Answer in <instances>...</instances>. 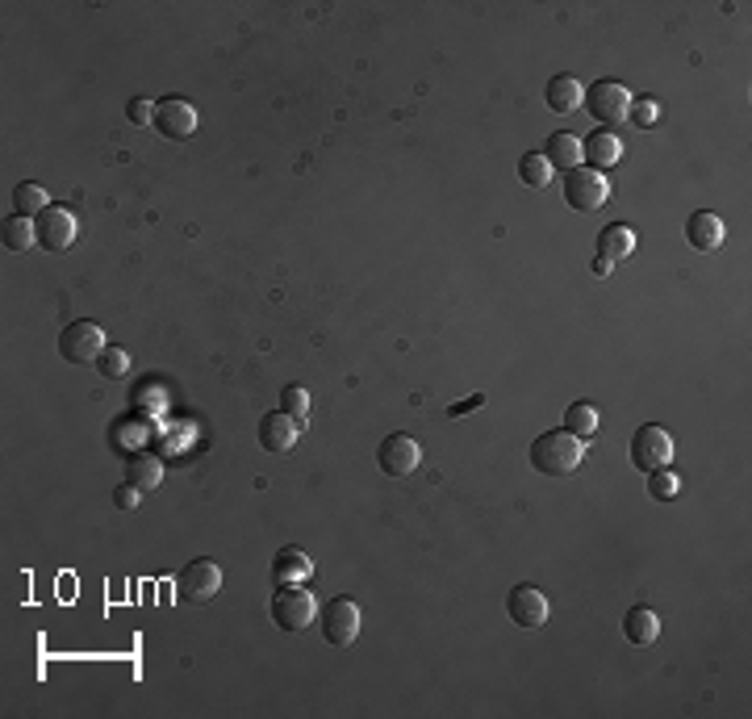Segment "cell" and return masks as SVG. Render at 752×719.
<instances>
[{
  "instance_id": "obj_1",
  "label": "cell",
  "mask_w": 752,
  "mask_h": 719,
  "mask_svg": "<svg viewBox=\"0 0 752 719\" xmlns=\"http://www.w3.org/2000/svg\"><path fill=\"white\" fill-rule=\"evenodd\" d=\"M581 460H585V439H577L569 431H548V435H539L531 444V465L539 473H548V477L577 473Z\"/></svg>"
},
{
  "instance_id": "obj_2",
  "label": "cell",
  "mask_w": 752,
  "mask_h": 719,
  "mask_svg": "<svg viewBox=\"0 0 752 719\" xmlns=\"http://www.w3.org/2000/svg\"><path fill=\"white\" fill-rule=\"evenodd\" d=\"M585 109L598 126H619L631 118V88L619 80H598L594 88H585Z\"/></svg>"
},
{
  "instance_id": "obj_3",
  "label": "cell",
  "mask_w": 752,
  "mask_h": 719,
  "mask_svg": "<svg viewBox=\"0 0 752 719\" xmlns=\"http://www.w3.org/2000/svg\"><path fill=\"white\" fill-rule=\"evenodd\" d=\"M610 197V180L606 172H594V168H573V172H564V201L573 205L577 214H594L602 210Z\"/></svg>"
},
{
  "instance_id": "obj_4",
  "label": "cell",
  "mask_w": 752,
  "mask_h": 719,
  "mask_svg": "<svg viewBox=\"0 0 752 719\" xmlns=\"http://www.w3.org/2000/svg\"><path fill=\"white\" fill-rule=\"evenodd\" d=\"M314 615H318V598L305 586H285L272 598V619H276V628H285V632H305L314 623Z\"/></svg>"
},
{
  "instance_id": "obj_5",
  "label": "cell",
  "mask_w": 752,
  "mask_h": 719,
  "mask_svg": "<svg viewBox=\"0 0 752 719\" xmlns=\"http://www.w3.org/2000/svg\"><path fill=\"white\" fill-rule=\"evenodd\" d=\"M105 347H109L105 331L97 327V322H88V318L72 322V327H63V335H59V356L67 364H97Z\"/></svg>"
},
{
  "instance_id": "obj_6",
  "label": "cell",
  "mask_w": 752,
  "mask_h": 719,
  "mask_svg": "<svg viewBox=\"0 0 752 719\" xmlns=\"http://www.w3.org/2000/svg\"><path fill=\"white\" fill-rule=\"evenodd\" d=\"M673 460V435L665 427H640L636 435H631V465H636L640 473H652V469H665Z\"/></svg>"
},
{
  "instance_id": "obj_7",
  "label": "cell",
  "mask_w": 752,
  "mask_h": 719,
  "mask_svg": "<svg viewBox=\"0 0 752 719\" xmlns=\"http://www.w3.org/2000/svg\"><path fill=\"white\" fill-rule=\"evenodd\" d=\"M506 615L514 628H527V632H539L552 615V602L539 586H514L510 598H506Z\"/></svg>"
},
{
  "instance_id": "obj_8",
  "label": "cell",
  "mask_w": 752,
  "mask_h": 719,
  "mask_svg": "<svg viewBox=\"0 0 752 719\" xmlns=\"http://www.w3.org/2000/svg\"><path fill=\"white\" fill-rule=\"evenodd\" d=\"M418 465H422V448H418V439H410L406 431L385 435L381 448H376V469H381L385 477H410Z\"/></svg>"
},
{
  "instance_id": "obj_9",
  "label": "cell",
  "mask_w": 752,
  "mask_h": 719,
  "mask_svg": "<svg viewBox=\"0 0 752 719\" xmlns=\"http://www.w3.org/2000/svg\"><path fill=\"white\" fill-rule=\"evenodd\" d=\"M176 590H180L184 602H193V607H205V602L222 590V569L209 561V556H201V561H188V565L180 569Z\"/></svg>"
},
{
  "instance_id": "obj_10",
  "label": "cell",
  "mask_w": 752,
  "mask_h": 719,
  "mask_svg": "<svg viewBox=\"0 0 752 719\" xmlns=\"http://www.w3.org/2000/svg\"><path fill=\"white\" fill-rule=\"evenodd\" d=\"M34 226H38V243L46 251H67V247L76 243V235H80L76 214L63 210V205H46V210L34 218Z\"/></svg>"
},
{
  "instance_id": "obj_11",
  "label": "cell",
  "mask_w": 752,
  "mask_h": 719,
  "mask_svg": "<svg viewBox=\"0 0 752 719\" xmlns=\"http://www.w3.org/2000/svg\"><path fill=\"white\" fill-rule=\"evenodd\" d=\"M322 632H326V640L339 644V648L356 644V636H360V607L351 598L326 602V607H322Z\"/></svg>"
},
{
  "instance_id": "obj_12",
  "label": "cell",
  "mask_w": 752,
  "mask_h": 719,
  "mask_svg": "<svg viewBox=\"0 0 752 719\" xmlns=\"http://www.w3.org/2000/svg\"><path fill=\"white\" fill-rule=\"evenodd\" d=\"M155 130L163 138H193L197 134V109L180 101V97H168L155 105Z\"/></svg>"
},
{
  "instance_id": "obj_13",
  "label": "cell",
  "mask_w": 752,
  "mask_h": 719,
  "mask_svg": "<svg viewBox=\"0 0 752 719\" xmlns=\"http://www.w3.org/2000/svg\"><path fill=\"white\" fill-rule=\"evenodd\" d=\"M297 435H301V423L289 419L285 410H272V414H264V423H260V448L280 456V452H289L297 444Z\"/></svg>"
},
{
  "instance_id": "obj_14",
  "label": "cell",
  "mask_w": 752,
  "mask_h": 719,
  "mask_svg": "<svg viewBox=\"0 0 752 719\" xmlns=\"http://www.w3.org/2000/svg\"><path fill=\"white\" fill-rule=\"evenodd\" d=\"M623 159V143L610 130H594L590 138L581 143V164L585 168H594V172H606V168H615Z\"/></svg>"
},
{
  "instance_id": "obj_15",
  "label": "cell",
  "mask_w": 752,
  "mask_h": 719,
  "mask_svg": "<svg viewBox=\"0 0 752 719\" xmlns=\"http://www.w3.org/2000/svg\"><path fill=\"white\" fill-rule=\"evenodd\" d=\"M723 218L719 214H711V210H698V214H690V222H686V239H690V247L694 251H715V247H723Z\"/></svg>"
},
{
  "instance_id": "obj_16",
  "label": "cell",
  "mask_w": 752,
  "mask_h": 719,
  "mask_svg": "<svg viewBox=\"0 0 752 719\" xmlns=\"http://www.w3.org/2000/svg\"><path fill=\"white\" fill-rule=\"evenodd\" d=\"M126 481L134 485L138 494H155L159 481H163V460L151 456V452H138L126 460Z\"/></svg>"
},
{
  "instance_id": "obj_17",
  "label": "cell",
  "mask_w": 752,
  "mask_h": 719,
  "mask_svg": "<svg viewBox=\"0 0 752 719\" xmlns=\"http://www.w3.org/2000/svg\"><path fill=\"white\" fill-rule=\"evenodd\" d=\"M544 97H548V109H552V113H577V109L585 105V88H581L577 76H552Z\"/></svg>"
},
{
  "instance_id": "obj_18",
  "label": "cell",
  "mask_w": 752,
  "mask_h": 719,
  "mask_svg": "<svg viewBox=\"0 0 752 719\" xmlns=\"http://www.w3.org/2000/svg\"><path fill=\"white\" fill-rule=\"evenodd\" d=\"M623 636L640 648L656 644V636H661V615H656L652 607H631L627 619H623Z\"/></svg>"
},
{
  "instance_id": "obj_19",
  "label": "cell",
  "mask_w": 752,
  "mask_h": 719,
  "mask_svg": "<svg viewBox=\"0 0 752 719\" xmlns=\"http://www.w3.org/2000/svg\"><path fill=\"white\" fill-rule=\"evenodd\" d=\"M631 251H636V230H631V226L615 222V226H602V230H598V255H606L610 264L627 260Z\"/></svg>"
},
{
  "instance_id": "obj_20",
  "label": "cell",
  "mask_w": 752,
  "mask_h": 719,
  "mask_svg": "<svg viewBox=\"0 0 752 719\" xmlns=\"http://www.w3.org/2000/svg\"><path fill=\"white\" fill-rule=\"evenodd\" d=\"M544 159L552 164V172H556V168H560V172L581 168V143H577V134L556 130V134L548 138V147H544Z\"/></svg>"
},
{
  "instance_id": "obj_21",
  "label": "cell",
  "mask_w": 752,
  "mask_h": 719,
  "mask_svg": "<svg viewBox=\"0 0 752 719\" xmlns=\"http://www.w3.org/2000/svg\"><path fill=\"white\" fill-rule=\"evenodd\" d=\"M310 573H314V561H310V552H301V548H285L272 565V577L280 586H293L297 577H310Z\"/></svg>"
},
{
  "instance_id": "obj_22",
  "label": "cell",
  "mask_w": 752,
  "mask_h": 719,
  "mask_svg": "<svg viewBox=\"0 0 752 719\" xmlns=\"http://www.w3.org/2000/svg\"><path fill=\"white\" fill-rule=\"evenodd\" d=\"M519 180L527 184V189H548V184H552V164L544 159V151H527L519 159Z\"/></svg>"
},
{
  "instance_id": "obj_23",
  "label": "cell",
  "mask_w": 752,
  "mask_h": 719,
  "mask_svg": "<svg viewBox=\"0 0 752 719\" xmlns=\"http://www.w3.org/2000/svg\"><path fill=\"white\" fill-rule=\"evenodd\" d=\"M564 431L577 435V439H590L598 431V410L590 402H573L569 410H564Z\"/></svg>"
},
{
  "instance_id": "obj_24",
  "label": "cell",
  "mask_w": 752,
  "mask_h": 719,
  "mask_svg": "<svg viewBox=\"0 0 752 719\" xmlns=\"http://www.w3.org/2000/svg\"><path fill=\"white\" fill-rule=\"evenodd\" d=\"M13 205H17V214H21V218H38L51 201H46V189H42V184L26 180V184H17V189H13Z\"/></svg>"
},
{
  "instance_id": "obj_25",
  "label": "cell",
  "mask_w": 752,
  "mask_h": 719,
  "mask_svg": "<svg viewBox=\"0 0 752 719\" xmlns=\"http://www.w3.org/2000/svg\"><path fill=\"white\" fill-rule=\"evenodd\" d=\"M34 243H38V226H34L30 218H21V214H13V218L5 222V247L21 255V251H30Z\"/></svg>"
},
{
  "instance_id": "obj_26",
  "label": "cell",
  "mask_w": 752,
  "mask_h": 719,
  "mask_svg": "<svg viewBox=\"0 0 752 719\" xmlns=\"http://www.w3.org/2000/svg\"><path fill=\"white\" fill-rule=\"evenodd\" d=\"M648 494L656 498V502H673L677 494H681V477L665 465V469H652L648 473Z\"/></svg>"
},
{
  "instance_id": "obj_27",
  "label": "cell",
  "mask_w": 752,
  "mask_h": 719,
  "mask_svg": "<svg viewBox=\"0 0 752 719\" xmlns=\"http://www.w3.org/2000/svg\"><path fill=\"white\" fill-rule=\"evenodd\" d=\"M280 410H285L289 419L305 423V419H310V389H305V385H289L285 393H280Z\"/></svg>"
},
{
  "instance_id": "obj_28",
  "label": "cell",
  "mask_w": 752,
  "mask_h": 719,
  "mask_svg": "<svg viewBox=\"0 0 752 719\" xmlns=\"http://www.w3.org/2000/svg\"><path fill=\"white\" fill-rule=\"evenodd\" d=\"M97 368H101V377H109V381L126 377L130 373V352H126V347H117V343H109L101 352V360H97Z\"/></svg>"
},
{
  "instance_id": "obj_29",
  "label": "cell",
  "mask_w": 752,
  "mask_h": 719,
  "mask_svg": "<svg viewBox=\"0 0 752 719\" xmlns=\"http://www.w3.org/2000/svg\"><path fill=\"white\" fill-rule=\"evenodd\" d=\"M126 118H130L134 126H155V105L143 101V97H134V101L126 105Z\"/></svg>"
},
{
  "instance_id": "obj_30",
  "label": "cell",
  "mask_w": 752,
  "mask_h": 719,
  "mask_svg": "<svg viewBox=\"0 0 752 719\" xmlns=\"http://www.w3.org/2000/svg\"><path fill=\"white\" fill-rule=\"evenodd\" d=\"M138 498H143V494H138V490H134V485H130V481H126V485H122V490H117V494H113L117 510H134V506H138Z\"/></svg>"
},
{
  "instance_id": "obj_31",
  "label": "cell",
  "mask_w": 752,
  "mask_h": 719,
  "mask_svg": "<svg viewBox=\"0 0 752 719\" xmlns=\"http://www.w3.org/2000/svg\"><path fill=\"white\" fill-rule=\"evenodd\" d=\"M631 118H636L640 126H648V122L656 118V105H640V109H636V105H631Z\"/></svg>"
},
{
  "instance_id": "obj_32",
  "label": "cell",
  "mask_w": 752,
  "mask_h": 719,
  "mask_svg": "<svg viewBox=\"0 0 752 719\" xmlns=\"http://www.w3.org/2000/svg\"><path fill=\"white\" fill-rule=\"evenodd\" d=\"M485 398H481V393H473V398H468V402H460V406H452V414H464V410H473V406H481Z\"/></svg>"
},
{
  "instance_id": "obj_33",
  "label": "cell",
  "mask_w": 752,
  "mask_h": 719,
  "mask_svg": "<svg viewBox=\"0 0 752 719\" xmlns=\"http://www.w3.org/2000/svg\"><path fill=\"white\" fill-rule=\"evenodd\" d=\"M610 268H615V264H610V260H606V255H598V260H594V272H598V276H606Z\"/></svg>"
}]
</instances>
